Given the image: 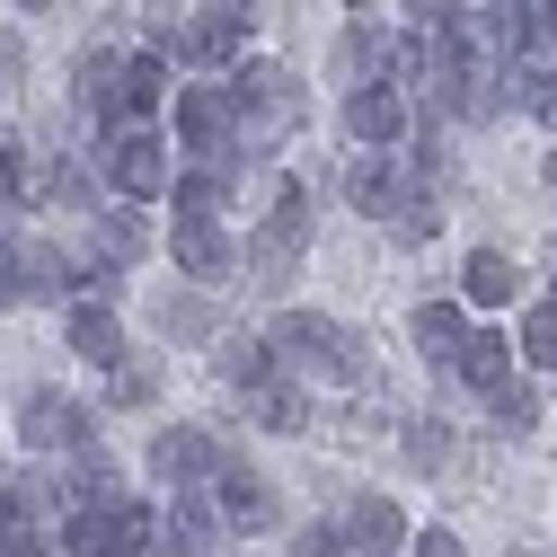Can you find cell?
Segmentation results:
<instances>
[{"label":"cell","mask_w":557,"mask_h":557,"mask_svg":"<svg viewBox=\"0 0 557 557\" xmlns=\"http://www.w3.org/2000/svg\"><path fill=\"white\" fill-rule=\"evenodd\" d=\"M389 45H398V27H381L372 10H355L336 27V81L355 89V81H389Z\"/></svg>","instance_id":"4316f807"},{"label":"cell","mask_w":557,"mask_h":557,"mask_svg":"<svg viewBox=\"0 0 557 557\" xmlns=\"http://www.w3.org/2000/svg\"><path fill=\"white\" fill-rule=\"evenodd\" d=\"M540 177H548V195H557V151H548V169H540Z\"/></svg>","instance_id":"7bdbcfd3"},{"label":"cell","mask_w":557,"mask_h":557,"mask_svg":"<svg viewBox=\"0 0 557 557\" xmlns=\"http://www.w3.org/2000/svg\"><path fill=\"white\" fill-rule=\"evenodd\" d=\"M0 310H27V274H18V231H0Z\"/></svg>","instance_id":"e575fe53"},{"label":"cell","mask_w":557,"mask_h":557,"mask_svg":"<svg viewBox=\"0 0 557 557\" xmlns=\"http://www.w3.org/2000/svg\"><path fill=\"white\" fill-rule=\"evenodd\" d=\"M62 345H72V355L89 363V372H107L115 355H124V301H98V293H72L62 301Z\"/></svg>","instance_id":"ac0fdd59"},{"label":"cell","mask_w":557,"mask_h":557,"mask_svg":"<svg viewBox=\"0 0 557 557\" xmlns=\"http://www.w3.org/2000/svg\"><path fill=\"white\" fill-rule=\"evenodd\" d=\"M72 469H53V460H36V469H10V486H0V513H10V531H62V513H72Z\"/></svg>","instance_id":"5bb4252c"},{"label":"cell","mask_w":557,"mask_h":557,"mask_svg":"<svg viewBox=\"0 0 557 557\" xmlns=\"http://www.w3.org/2000/svg\"><path fill=\"white\" fill-rule=\"evenodd\" d=\"M336 124H345V143H355V151H398L407 124H416V98L389 89V81H355L345 107H336Z\"/></svg>","instance_id":"8fae6325"},{"label":"cell","mask_w":557,"mask_h":557,"mask_svg":"<svg viewBox=\"0 0 557 557\" xmlns=\"http://www.w3.org/2000/svg\"><path fill=\"white\" fill-rule=\"evenodd\" d=\"M407 186H416V177H407V160H398V151H355V160H345V177H336V195L355 203L363 222H381Z\"/></svg>","instance_id":"cb8c5ba5"},{"label":"cell","mask_w":557,"mask_h":557,"mask_svg":"<svg viewBox=\"0 0 557 557\" xmlns=\"http://www.w3.org/2000/svg\"><path fill=\"white\" fill-rule=\"evenodd\" d=\"M548 310H557V265H548Z\"/></svg>","instance_id":"f6af8a7d"},{"label":"cell","mask_w":557,"mask_h":557,"mask_svg":"<svg viewBox=\"0 0 557 557\" xmlns=\"http://www.w3.org/2000/svg\"><path fill=\"white\" fill-rule=\"evenodd\" d=\"M18 213V143H0V222Z\"/></svg>","instance_id":"f35d334b"},{"label":"cell","mask_w":557,"mask_h":557,"mask_svg":"<svg viewBox=\"0 0 557 557\" xmlns=\"http://www.w3.org/2000/svg\"><path fill=\"white\" fill-rule=\"evenodd\" d=\"M203 486H213V505H222V531H231V540H274V531H284V486H274L239 443L222 451V469L203 478Z\"/></svg>","instance_id":"5b68a950"},{"label":"cell","mask_w":557,"mask_h":557,"mask_svg":"<svg viewBox=\"0 0 557 557\" xmlns=\"http://www.w3.org/2000/svg\"><path fill=\"white\" fill-rule=\"evenodd\" d=\"M478 398H496L513 372H522V355H513V327H469V345H460V363H451Z\"/></svg>","instance_id":"f1b7e54d"},{"label":"cell","mask_w":557,"mask_h":557,"mask_svg":"<svg viewBox=\"0 0 557 557\" xmlns=\"http://www.w3.org/2000/svg\"><path fill=\"white\" fill-rule=\"evenodd\" d=\"M222 89H231V151L239 160H274L301 133V115H310L301 72H293V62H274V53H239L231 72H222Z\"/></svg>","instance_id":"6da1fadb"},{"label":"cell","mask_w":557,"mask_h":557,"mask_svg":"<svg viewBox=\"0 0 557 557\" xmlns=\"http://www.w3.org/2000/svg\"><path fill=\"white\" fill-rule=\"evenodd\" d=\"M407 345H416V363H425V372H451L460 345H469V301L460 293H425V301L407 310Z\"/></svg>","instance_id":"e0dca14e"},{"label":"cell","mask_w":557,"mask_h":557,"mask_svg":"<svg viewBox=\"0 0 557 557\" xmlns=\"http://www.w3.org/2000/svg\"><path fill=\"white\" fill-rule=\"evenodd\" d=\"M239 177H248L239 151H177L160 203H169V213H231V203H239Z\"/></svg>","instance_id":"30bf717a"},{"label":"cell","mask_w":557,"mask_h":557,"mask_svg":"<svg viewBox=\"0 0 557 557\" xmlns=\"http://www.w3.org/2000/svg\"><path fill=\"white\" fill-rule=\"evenodd\" d=\"M336 540L355 548V557H407L416 522H407V505H398V496H345V513H336Z\"/></svg>","instance_id":"2e32d148"},{"label":"cell","mask_w":557,"mask_h":557,"mask_svg":"<svg viewBox=\"0 0 557 557\" xmlns=\"http://www.w3.org/2000/svg\"><path fill=\"white\" fill-rule=\"evenodd\" d=\"M0 557H10V513H0Z\"/></svg>","instance_id":"ee69618b"},{"label":"cell","mask_w":557,"mask_h":557,"mask_svg":"<svg viewBox=\"0 0 557 557\" xmlns=\"http://www.w3.org/2000/svg\"><path fill=\"white\" fill-rule=\"evenodd\" d=\"M222 10H239V18H265V0H222Z\"/></svg>","instance_id":"b9f144b4"},{"label":"cell","mask_w":557,"mask_h":557,"mask_svg":"<svg viewBox=\"0 0 557 557\" xmlns=\"http://www.w3.org/2000/svg\"><path fill=\"white\" fill-rule=\"evenodd\" d=\"M513 355H522V372H557V310H548V301H531V310H522Z\"/></svg>","instance_id":"836d02e7"},{"label":"cell","mask_w":557,"mask_h":557,"mask_svg":"<svg viewBox=\"0 0 557 557\" xmlns=\"http://www.w3.org/2000/svg\"><path fill=\"white\" fill-rule=\"evenodd\" d=\"M265 345H274V363H284L293 381H336V389H372L381 355H372V336L363 327H345L310 301H284L265 319Z\"/></svg>","instance_id":"7a4b0ae2"},{"label":"cell","mask_w":557,"mask_h":557,"mask_svg":"<svg viewBox=\"0 0 557 557\" xmlns=\"http://www.w3.org/2000/svg\"><path fill=\"white\" fill-rule=\"evenodd\" d=\"M160 124H169L177 151H231V89H222V72L177 81L169 107H160Z\"/></svg>","instance_id":"ba28073f"},{"label":"cell","mask_w":557,"mask_h":557,"mask_svg":"<svg viewBox=\"0 0 557 557\" xmlns=\"http://www.w3.org/2000/svg\"><path fill=\"white\" fill-rule=\"evenodd\" d=\"M10 10H18V18H53V10H62V0H10Z\"/></svg>","instance_id":"60d3db41"},{"label":"cell","mask_w":557,"mask_h":557,"mask_svg":"<svg viewBox=\"0 0 557 557\" xmlns=\"http://www.w3.org/2000/svg\"><path fill=\"white\" fill-rule=\"evenodd\" d=\"M18 81H27V36H18V27H0V107H10Z\"/></svg>","instance_id":"d590c367"},{"label":"cell","mask_w":557,"mask_h":557,"mask_svg":"<svg viewBox=\"0 0 557 557\" xmlns=\"http://www.w3.org/2000/svg\"><path fill=\"white\" fill-rule=\"evenodd\" d=\"M169 389V345H124L107 363V416H151Z\"/></svg>","instance_id":"d6986e66"},{"label":"cell","mask_w":557,"mask_h":557,"mask_svg":"<svg viewBox=\"0 0 557 557\" xmlns=\"http://www.w3.org/2000/svg\"><path fill=\"white\" fill-rule=\"evenodd\" d=\"M10 434H18V451H27V460H62L81 434H98V416H89V398L36 381V389H18V398H10Z\"/></svg>","instance_id":"8992f818"},{"label":"cell","mask_w":557,"mask_h":557,"mask_svg":"<svg viewBox=\"0 0 557 557\" xmlns=\"http://www.w3.org/2000/svg\"><path fill=\"white\" fill-rule=\"evenodd\" d=\"M372 231H389V248H434L443 239V186H407Z\"/></svg>","instance_id":"f546056e"},{"label":"cell","mask_w":557,"mask_h":557,"mask_svg":"<svg viewBox=\"0 0 557 557\" xmlns=\"http://www.w3.org/2000/svg\"><path fill=\"white\" fill-rule=\"evenodd\" d=\"M231 327V301H213V284H186V274H177V284L160 293V310H151V336L160 345H213Z\"/></svg>","instance_id":"9a60e30c"},{"label":"cell","mask_w":557,"mask_h":557,"mask_svg":"<svg viewBox=\"0 0 557 557\" xmlns=\"http://www.w3.org/2000/svg\"><path fill=\"white\" fill-rule=\"evenodd\" d=\"M407 557H469V548H460V531L434 522V531H416V540H407Z\"/></svg>","instance_id":"74e56055"},{"label":"cell","mask_w":557,"mask_h":557,"mask_svg":"<svg viewBox=\"0 0 557 557\" xmlns=\"http://www.w3.org/2000/svg\"><path fill=\"white\" fill-rule=\"evenodd\" d=\"M169 265L186 274V284H239V231H231V213H169Z\"/></svg>","instance_id":"52a82bcc"},{"label":"cell","mask_w":557,"mask_h":557,"mask_svg":"<svg viewBox=\"0 0 557 557\" xmlns=\"http://www.w3.org/2000/svg\"><path fill=\"white\" fill-rule=\"evenodd\" d=\"M18 274H27V310H36V301L62 310V301L81 293V257L62 248V239H27V231H18Z\"/></svg>","instance_id":"83f0119b"},{"label":"cell","mask_w":557,"mask_h":557,"mask_svg":"<svg viewBox=\"0 0 557 557\" xmlns=\"http://www.w3.org/2000/svg\"><path fill=\"white\" fill-rule=\"evenodd\" d=\"M293 557H355V548L336 540V522H301L293 531Z\"/></svg>","instance_id":"8d00e7d4"},{"label":"cell","mask_w":557,"mask_h":557,"mask_svg":"<svg viewBox=\"0 0 557 557\" xmlns=\"http://www.w3.org/2000/svg\"><path fill=\"white\" fill-rule=\"evenodd\" d=\"M160 531H169V557H222V505H213V486H169V513H160Z\"/></svg>","instance_id":"ffe728a7"},{"label":"cell","mask_w":557,"mask_h":557,"mask_svg":"<svg viewBox=\"0 0 557 557\" xmlns=\"http://www.w3.org/2000/svg\"><path fill=\"white\" fill-rule=\"evenodd\" d=\"M398 10H407V18H443L451 0H398Z\"/></svg>","instance_id":"ab89813d"},{"label":"cell","mask_w":557,"mask_h":557,"mask_svg":"<svg viewBox=\"0 0 557 557\" xmlns=\"http://www.w3.org/2000/svg\"><path fill=\"white\" fill-rule=\"evenodd\" d=\"M222 434L213 425H195V416H177V425H151V443H143V460H151V478L160 486H203V478H213L222 469Z\"/></svg>","instance_id":"7c38bea8"},{"label":"cell","mask_w":557,"mask_h":557,"mask_svg":"<svg viewBox=\"0 0 557 557\" xmlns=\"http://www.w3.org/2000/svg\"><path fill=\"white\" fill-rule=\"evenodd\" d=\"M398 451H407V469L443 478V469H451V451H460V434L443 425V416H407V425H398Z\"/></svg>","instance_id":"1f68e13d"},{"label":"cell","mask_w":557,"mask_h":557,"mask_svg":"<svg viewBox=\"0 0 557 557\" xmlns=\"http://www.w3.org/2000/svg\"><path fill=\"white\" fill-rule=\"evenodd\" d=\"M169 89H177V62H169L160 45H124V72H115V98L98 107V133H115V124H160Z\"/></svg>","instance_id":"9c48e42d"},{"label":"cell","mask_w":557,"mask_h":557,"mask_svg":"<svg viewBox=\"0 0 557 557\" xmlns=\"http://www.w3.org/2000/svg\"><path fill=\"white\" fill-rule=\"evenodd\" d=\"M505 557H540V548H505Z\"/></svg>","instance_id":"7dc6e473"},{"label":"cell","mask_w":557,"mask_h":557,"mask_svg":"<svg viewBox=\"0 0 557 557\" xmlns=\"http://www.w3.org/2000/svg\"><path fill=\"white\" fill-rule=\"evenodd\" d=\"M160 231H151V203H89V239H81V293L98 301H124V284L151 265Z\"/></svg>","instance_id":"3957f363"},{"label":"cell","mask_w":557,"mask_h":557,"mask_svg":"<svg viewBox=\"0 0 557 557\" xmlns=\"http://www.w3.org/2000/svg\"><path fill=\"white\" fill-rule=\"evenodd\" d=\"M257 231L293 239V248H310V239H319V195H310V177H301V169H274V177H265V213H257Z\"/></svg>","instance_id":"484cf974"},{"label":"cell","mask_w":557,"mask_h":557,"mask_svg":"<svg viewBox=\"0 0 557 557\" xmlns=\"http://www.w3.org/2000/svg\"><path fill=\"white\" fill-rule=\"evenodd\" d=\"M486 416H496V434H513V443H531L540 434V389H531V372H513L496 398H486Z\"/></svg>","instance_id":"d6a6232c"},{"label":"cell","mask_w":557,"mask_h":557,"mask_svg":"<svg viewBox=\"0 0 557 557\" xmlns=\"http://www.w3.org/2000/svg\"><path fill=\"white\" fill-rule=\"evenodd\" d=\"M89 160H98V177H107L115 203H151V213H160L169 169H177V143H169V124H115V133H98Z\"/></svg>","instance_id":"277c9868"},{"label":"cell","mask_w":557,"mask_h":557,"mask_svg":"<svg viewBox=\"0 0 557 557\" xmlns=\"http://www.w3.org/2000/svg\"><path fill=\"white\" fill-rule=\"evenodd\" d=\"M0 486H10V451H0Z\"/></svg>","instance_id":"bcb514c9"},{"label":"cell","mask_w":557,"mask_h":557,"mask_svg":"<svg viewBox=\"0 0 557 557\" xmlns=\"http://www.w3.org/2000/svg\"><path fill=\"white\" fill-rule=\"evenodd\" d=\"M248 36H257V18L222 10V0H203V10H186V27H177V53H169V62H186V72H231V62L248 53Z\"/></svg>","instance_id":"4fadbf2b"},{"label":"cell","mask_w":557,"mask_h":557,"mask_svg":"<svg viewBox=\"0 0 557 557\" xmlns=\"http://www.w3.org/2000/svg\"><path fill=\"white\" fill-rule=\"evenodd\" d=\"M203 355H213V381H222L231 398H248V389H265L274 372H284V363H274V345H265V327H222Z\"/></svg>","instance_id":"603a6c76"},{"label":"cell","mask_w":557,"mask_h":557,"mask_svg":"<svg viewBox=\"0 0 557 557\" xmlns=\"http://www.w3.org/2000/svg\"><path fill=\"white\" fill-rule=\"evenodd\" d=\"M301 257L310 248H293V239H274V231H239V284H257V301H293V284H301Z\"/></svg>","instance_id":"7402d4cb"},{"label":"cell","mask_w":557,"mask_h":557,"mask_svg":"<svg viewBox=\"0 0 557 557\" xmlns=\"http://www.w3.org/2000/svg\"><path fill=\"white\" fill-rule=\"evenodd\" d=\"M239 416L257 434H284V443H301L310 425H319V398H310V381H293V372H274L265 389H248L239 398Z\"/></svg>","instance_id":"44dd1931"},{"label":"cell","mask_w":557,"mask_h":557,"mask_svg":"<svg viewBox=\"0 0 557 557\" xmlns=\"http://www.w3.org/2000/svg\"><path fill=\"white\" fill-rule=\"evenodd\" d=\"M115 72H124V45H81L72 53V107L98 124V107L115 98Z\"/></svg>","instance_id":"4dcf8cb0"},{"label":"cell","mask_w":557,"mask_h":557,"mask_svg":"<svg viewBox=\"0 0 557 557\" xmlns=\"http://www.w3.org/2000/svg\"><path fill=\"white\" fill-rule=\"evenodd\" d=\"M548 381H557V372H548Z\"/></svg>","instance_id":"c3c4849f"},{"label":"cell","mask_w":557,"mask_h":557,"mask_svg":"<svg viewBox=\"0 0 557 557\" xmlns=\"http://www.w3.org/2000/svg\"><path fill=\"white\" fill-rule=\"evenodd\" d=\"M460 301H469V310H513V301H522V257L496 248V239H478V248L460 257Z\"/></svg>","instance_id":"d4e9b609"}]
</instances>
